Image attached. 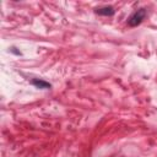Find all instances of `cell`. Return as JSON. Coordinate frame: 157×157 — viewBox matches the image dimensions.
Listing matches in <instances>:
<instances>
[{
  "label": "cell",
  "instance_id": "obj_2",
  "mask_svg": "<svg viewBox=\"0 0 157 157\" xmlns=\"http://www.w3.org/2000/svg\"><path fill=\"white\" fill-rule=\"evenodd\" d=\"M114 12H115L114 7L113 6H108V5L96 9V13L101 15V16H112V15H114Z\"/></svg>",
  "mask_w": 157,
  "mask_h": 157
},
{
  "label": "cell",
  "instance_id": "obj_3",
  "mask_svg": "<svg viewBox=\"0 0 157 157\" xmlns=\"http://www.w3.org/2000/svg\"><path fill=\"white\" fill-rule=\"evenodd\" d=\"M32 83H33L37 88H42V90H48V88L52 87L49 82H45V81H43V80H38V78L32 80Z\"/></svg>",
  "mask_w": 157,
  "mask_h": 157
},
{
  "label": "cell",
  "instance_id": "obj_1",
  "mask_svg": "<svg viewBox=\"0 0 157 157\" xmlns=\"http://www.w3.org/2000/svg\"><path fill=\"white\" fill-rule=\"evenodd\" d=\"M145 17H146V11L144 9H140L134 13H131V16L128 18V25L130 27H136L145 20Z\"/></svg>",
  "mask_w": 157,
  "mask_h": 157
}]
</instances>
